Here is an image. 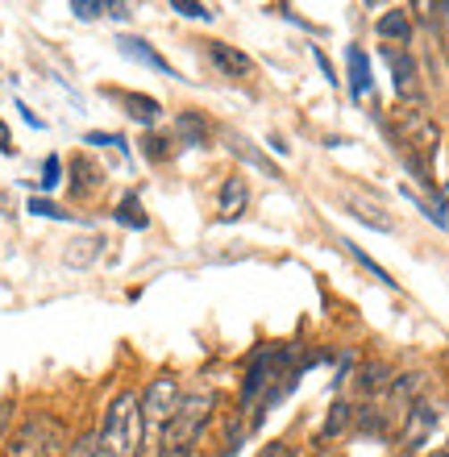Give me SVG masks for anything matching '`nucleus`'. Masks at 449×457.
Here are the masks:
<instances>
[{"label": "nucleus", "mask_w": 449, "mask_h": 457, "mask_svg": "<svg viewBox=\"0 0 449 457\" xmlns=\"http://www.w3.org/2000/svg\"><path fill=\"white\" fill-rule=\"evenodd\" d=\"M312 59H316V67H320V75H325L328 84H337V75H333V62H328V59H325V50L316 46V50H312Z\"/></svg>", "instance_id": "obj_28"}, {"label": "nucleus", "mask_w": 449, "mask_h": 457, "mask_svg": "<svg viewBox=\"0 0 449 457\" xmlns=\"http://www.w3.org/2000/svg\"><path fill=\"white\" fill-rule=\"evenodd\" d=\"M445 54H449V25H445Z\"/></svg>", "instance_id": "obj_31"}, {"label": "nucleus", "mask_w": 449, "mask_h": 457, "mask_svg": "<svg viewBox=\"0 0 449 457\" xmlns=\"http://www.w3.org/2000/svg\"><path fill=\"white\" fill-rule=\"evenodd\" d=\"M258 457H295V449L287 445V441H270V445H262Z\"/></svg>", "instance_id": "obj_26"}, {"label": "nucleus", "mask_w": 449, "mask_h": 457, "mask_svg": "<svg viewBox=\"0 0 449 457\" xmlns=\"http://www.w3.org/2000/svg\"><path fill=\"white\" fill-rule=\"evenodd\" d=\"M179 133H183V142L187 145H208V120L200 117L195 109L179 117Z\"/></svg>", "instance_id": "obj_19"}, {"label": "nucleus", "mask_w": 449, "mask_h": 457, "mask_svg": "<svg viewBox=\"0 0 449 457\" xmlns=\"http://www.w3.org/2000/svg\"><path fill=\"white\" fill-rule=\"evenodd\" d=\"M87 145H121L125 150V137H117V133H87Z\"/></svg>", "instance_id": "obj_27"}, {"label": "nucleus", "mask_w": 449, "mask_h": 457, "mask_svg": "<svg viewBox=\"0 0 449 457\" xmlns=\"http://www.w3.org/2000/svg\"><path fill=\"white\" fill-rule=\"evenodd\" d=\"M71 175H75V183H71L75 195H87V192H96V187H100V167H96V162H87L84 154L71 162Z\"/></svg>", "instance_id": "obj_16"}, {"label": "nucleus", "mask_w": 449, "mask_h": 457, "mask_svg": "<svg viewBox=\"0 0 449 457\" xmlns=\"http://www.w3.org/2000/svg\"><path fill=\"white\" fill-rule=\"evenodd\" d=\"M117 46H121L125 59H134V62H142V67H150V71L175 79V67H170V62L162 59V54H158L150 42H142V37H134V34H121V37H117Z\"/></svg>", "instance_id": "obj_9"}, {"label": "nucleus", "mask_w": 449, "mask_h": 457, "mask_svg": "<svg viewBox=\"0 0 449 457\" xmlns=\"http://www.w3.org/2000/svg\"><path fill=\"white\" fill-rule=\"evenodd\" d=\"M441 411L428 403V399H416L412 408L403 411V428H400V445L408 449V453H416V449L425 445L428 436H433V428H437Z\"/></svg>", "instance_id": "obj_6"}, {"label": "nucleus", "mask_w": 449, "mask_h": 457, "mask_svg": "<svg viewBox=\"0 0 449 457\" xmlns=\"http://www.w3.org/2000/svg\"><path fill=\"white\" fill-rule=\"evenodd\" d=\"M245 208H250V183H245L242 175H229V179L220 183V200H217L220 225H233V220H242Z\"/></svg>", "instance_id": "obj_7"}, {"label": "nucleus", "mask_w": 449, "mask_h": 457, "mask_svg": "<svg viewBox=\"0 0 449 457\" xmlns=\"http://www.w3.org/2000/svg\"><path fill=\"white\" fill-rule=\"evenodd\" d=\"M378 34L391 37V42H408V37H412V21H408V12L387 9L383 17H378Z\"/></svg>", "instance_id": "obj_14"}, {"label": "nucleus", "mask_w": 449, "mask_h": 457, "mask_svg": "<svg viewBox=\"0 0 449 457\" xmlns=\"http://www.w3.org/2000/svg\"><path fill=\"white\" fill-rule=\"evenodd\" d=\"M9 416H12V403H0V441H4V428H9Z\"/></svg>", "instance_id": "obj_30"}, {"label": "nucleus", "mask_w": 449, "mask_h": 457, "mask_svg": "<svg viewBox=\"0 0 449 457\" xmlns=\"http://www.w3.org/2000/svg\"><path fill=\"white\" fill-rule=\"evenodd\" d=\"M137 403H142V453H154L162 428H167L170 416L179 411L183 391H179V383H175L170 374H158L154 383L137 395Z\"/></svg>", "instance_id": "obj_3"}, {"label": "nucleus", "mask_w": 449, "mask_h": 457, "mask_svg": "<svg viewBox=\"0 0 449 457\" xmlns=\"http://www.w3.org/2000/svg\"><path fill=\"white\" fill-rule=\"evenodd\" d=\"M59 179H62V162H59V154H50L46 162H42V192H50V187H59Z\"/></svg>", "instance_id": "obj_24"}, {"label": "nucleus", "mask_w": 449, "mask_h": 457, "mask_svg": "<svg viewBox=\"0 0 449 457\" xmlns=\"http://www.w3.org/2000/svg\"><path fill=\"white\" fill-rule=\"evenodd\" d=\"M146 158L150 162H167L170 158V137H162V133H146Z\"/></svg>", "instance_id": "obj_22"}, {"label": "nucleus", "mask_w": 449, "mask_h": 457, "mask_svg": "<svg viewBox=\"0 0 449 457\" xmlns=\"http://www.w3.org/2000/svg\"><path fill=\"white\" fill-rule=\"evenodd\" d=\"M29 212H34V217H50V220H71V212H62L54 200H42V195L29 200Z\"/></svg>", "instance_id": "obj_23"}, {"label": "nucleus", "mask_w": 449, "mask_h": 457, "mask_svg": "<svg viewBox=\"0 0 449 457\" xmlns=\"http://www.w3.org/2000/svg\"><path fill=\"white\" fill-rule=\"evenodd\" d=\"M445 212H449V204H445Z\"/></svg>", "instance_id": "obj_32"}, {"label": "nucleus", "mask_w": 449, "mask_h": 457, "mask_svg": "<svg viewBox=\"0 0 449 457\" xmlns=\"http://www.w3.org/2000/svg\"><path fill=\"white\" fill-rule=\"evenodd\" d=\"M387 386H391L387 361H366L362 370H358V391H362V395H378V391H387Z\"/></svg>", "instance_id": "obj_12"}, {"label": "nucleus", "mask_w": 449, "mask_h": 457, "mask_svg": "<svg viewBox=\"0 0 449 457\" xmlns=\"http://www.w3.org/2000/svg\"><path fill=\"white\" fill-rule=\"evenodd\" d=\"M353 424V408L345 403V399H333V408H328V420L320 424V436L325 441H333V436H341L345 428Z\"/></svg>", "instance_id": "obj_15"}, {"label": "nucleus", "mask_w": 449, "mask_h": 457, "mask_svg": "<svg viewBox=\"0 0 449 457\" xmlns=\"http://www.w3.org/2000/svg\"><path fill=\"white\" fill-rule=\"evenodd\" d=\"M71 12L84 17V21H96L100 12H109V4H104V0H71Z\"/></svg>", "instance_id": "obj_25"}, {"label": "nucleus", "mask_w": 449, "mask_h": 457, "mask_svg": "<svg viewBox=\"0 0 449 457\" xmlns=\"http://www.w3.org/2000/svg\"><path fill=\"white\" fill-rule=\"evenodd\" d=\"M345 250H350V253H353V258H358V262H362V266H366V270H370V275H375V278H378V283H387V287H395V278H391V275H387V270H383V266H378V262H375V258H370V253H362V250H358V245H353V241H345Z\"/></svg>", "instance_id": "obj_21"}, {"label": "nucleus", "mask_w": 449, "mask_h": 457, "mask_svg": "<svg viewBox=\"0 0 449 457\" xmlns=\"http://www.w3.org/2000/svg\"><path fill=\"white\" fill-rule=\"evenodd\" d=\"M170 9L179 12V17H192V21H212L217 17L208 4H195V0H170Z\"/></svg>", "instance_id": "obj_20"}, {"label": "nucleus", "mask_w": 449, "mask_h": 457, "mask_svg": "<svg viewBox=\"0 0 449 457\" xmlns=\"http://www.w3.org/2000/svg\"><path fill=\"white\" fill-rule=\"evenodd\" d=\"M0 154H12V133L4 120H0Z\"/></svg>", "instance_id": "obj_29"}, {"label": "nucleus", "mask_w": 449, "mask_h": 457, "mask_svg": "<svg viewBox=\"0 0 449 457\" xmlns=\"http://www.w3.org/2000/svg\"><path fill=\"white\" fill-rule=\"evenodd\" d=\"M391 399L395 403H403V408H412L416 399H420V391H425V374H400V378H391Z\"/></svg>", "instance_id": "obj_13"}, {"label": "nucleus", "mask_w": 449, "mask_h": 457, "mask_svg": "<svg viewBox=\"0 0 449 457\" xmlns=\"http://www.w3.org/2000/svg\"><path fill=\"white\" fill-rule=\"evenodd\" d=\"M345 67H350V96L353 100H362L366 92H370V59H366V50L362 46H350L345 50Z\"/></svg>", "instance_id": "obj_10"}, {"label": "nucleus", "mask_w": 449, "mask_h": 457, "mask_svg": "<svg viewBox=\"0 0 449 457\" xmlns=\"http://www.w3.org/2000/svg\"><path fill=\"white\" fill-rule=\"evenodd\" d=\"M117 100L125 104V112L134 120H142V125H154L158 117H162V104H158L154 96H142V92H117Z\"/></svg>", "instance_id": "obj_11"}, {"label": "nucleus", "mask_w": 449, "mask_h": 457, "mask_svg": "<svg viewBox=\"0 0 449 457\" xmlns=\"http://www.w3.org/2000/svg\"><path fill=\"white\" fill-rule=\"evenodd\" d=\"M117 225H125V228H146L150 225V217H146V208H142V200H137L134 192L129 195H121V204H117Z\"/></svg>", "instance_id": "obj_17"}, {"label": "nucleus", "mask_w": 449, "mask_h": 457, "mask_svg": "<svg viewBox=\"0 0 449 457\" xmlns=\"http://www.w3.org/2000/svg\"><path fill=\"white\" fill-rule=\"evenodd\" d=\"M353 433H362V436H383V433H387V411H378V408H358V411H353Z\"/></svg>", "instance_id": "obj_18"}, {"label": "nucleus", "mask_w": 449, "mask_h": 457, "mask_svg": "<svg viewBox=\"0 0 449 457\" xmlns=\"http://www.w3.org/2000/svg\"><path fill=\"white\" fill-rule=\"evenodd\" d=\"M383 54V62H387L391 71V84H395V96H400V104H420V67H416V59L408 54L403 46H383L378 50Z\"/></svg>", "instance_id": "obj_5"}, {"label": "nucleus", "mask_w": 449, "mask_h": 457, "mask_svg": "<svg viewBox=\"0 0 449 457\" xmlns=\"http://www.w3.org/2000/svg\"><path fill=\"white\" fill-rule=\"evenodd\" d=\"M208 59L217 67L220 75H229V79H245V75L254 71V59L245 54V50L229 46V42H208Z\"/></svg>", "instance_id": "obj_8"}, {"label": "nucleus", "mask_w": 449, "mask_h": 457, "mask_svg": "<svg viewBox=\"0 0 449 457\" xmlns=\"http://www.w3.org/2000/svg\"><path fill=\"white\" fill-rule=\"evenodd\" d=\"M96 441V457H142V403L134 391H121L104 408L100 433H92Z\"/></svg>", "instance_id": "obj_1"}, {"label": "nucleus", "mask_w": 449, "mask_h": 457, "mask_svg": "<svg viewBox=\"0 0 449 457\" xmlns=\"http://www.w3.org/2000/svg\"><path fill=\"white\" fill-rule=\"evenodd\" d=\"M212 408H217V395H212V391L183 395L179 411L170 416V424L162 428V436H158V445L150 457H192L200 433H204L208 420H212Z\"/></svg>", "instance_id": "obj_2"}, {"label": "nucleus", "mask_w": 449, "mask_h": 457, "mask_svg": "<svg viewBox=\"0 0 449 457\" xmlns=\"http://www.w3.org/2000/svg\"><path fill=\"white\" fill-rule=\"evenodd\" d=\"M67 453V433H62V424L46 411H34V416H25L21 428L9 436V445L0 457H62Z\"/></svg>", "instance_id": "obj_4"}]
</instances>
